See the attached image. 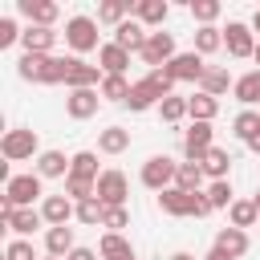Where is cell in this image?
<instances>
[{
  "instance_id": "6da1fadb",
  "label": "cell",
  "mask_w": 260,
  "mask_h": 260,
  "mask_svg": "<svg viewBox=\"0 0 260 260\" xmlns=\"http://www.w3.org/2000/svg\"><path fill=\"white\" fill-rule=\"evenodd\" d=\"M20 77L24 81H45V85L65 81V61H57L49 53H24L20 57Z\"/></svg>"
},
{
  "instance_id": "7a4b0ae2",
  "label": "cell",
  "mask_w": 260,
  "mask_h": 260,
  "mask_svg": "<svg viewBox=\"0 0 260 260\" xmlns=\"http://www.w3.org/2000/svg\"><path fill=\"white\" fill-rule=\"evenodd\" d=\"M175 175H179V167H175L167 154H154V158H146V167H142V183H146L150 191H167V183H175Z\"/></svg>"
},
{
  "instance_id": "3957f363",
  "label": "cell",
  "mask_w": 260,
  "mask_h": 260,
  "mask_svg": "<svg viewBox=\"0 0 260 260\" xmlns=\"http://www.w3.org/2000/svg\"><path fill=\"white\" fill-rule=\"evenodd\" d=\"M98 199H102V207H122L126 203V175L122 171H102L98 175Z\"/></svg>"
},
{
  "instance_id": "277c9868",
  "label": "cell",
  "mask_w": 260,
  "mask_h": 260,
  "mask_svg": "<svg viewBox=\"0 0 260 260\" xmlns=\"http://www.w3.org/2000/svg\"><path fill=\"white\" fill-rule=\"evenodd\" d=\"M158 207L171 211V215H195L199 211V191H179V187H167L158 195Z\"/></svg>"
},
{
  "instance_id": "5b68a950",
  "label": "cell",
  "mask_w": 260,
  "mask_h": 260,
  "mask_svg": "<svg viewBox=\"0 0 260 260\" xmlns=\"http://www.w3.org/2000/svg\"><path fill=\"white\" fill-rule=\"evenodd\" d=\"M65 41H69L77 53H85V49L98 45V24H93L89 16H73V20L65 24Z\"/></svg>"
},
{
  "instance_id": "8992f818",
  "label": "cell",
  "mask_w": 260,
  "mask_h": 260,
  "mask_svg": "<svg viewBox=\"0 0 260 260\" xmlns=\"http://www.w3.org/2000/svg\"><path fill=\"white\" fill-rule=\"evenodd\" d=\"M0 150H4V158H32V150H37V134L32 130H8L4 134V142H0Z\"/></svg>"
},
{
  "instance_id": "52a82bcc",
  "label": "cell",
  "mask_w": 260,
  "mask_h": 260,
  "mask_svg": "<svg viewBox=\"0 0 260 260\" xmlns=\"http://www.w3.org/2000/svg\"><path fill=\"white\" fill-rule=\"evenodd\" d=\"M4 195H8L16 207H28V203L41 195V175H16V179H8Z\"/></svg>"
},
{
  "instance_id": "ba28073f",
  "label": "cell",
  "mask_w": 260,
  "mask_h": 260,
  "mask_svg": "<svg viewBox=\"0 0 260 260\" xmlns=\"http://www.w3.org/2000/svg\"><path fill=\"white\" fill-rule=\"evenodd\" d=\"M223 45H228L232 57H252V53H256V45H252V28L240 24V20H232V24L223 28Z\"/></svg>"
},
{
  "instance_id": "9c48e42d",
  "label": "cell",
  "mask_w": 260,
  "mask_h": 260,
  "mask_svg": "<svg viewBox=\"0 0 260 260\" xmlns=\"http://www.w3.org/2000/svg\"><path fill=\"white\" fill-rule=\"evenodd\" d=\"M142 61L146 65H171L175 61V37L171 32H150V41H146V49H142Z\"/></svg>"
},
{
  "instance_id": "30bf717a",
  "label": "cell",
  "mask_w": 260,
  "mask_h": 260,
  "mask_svg": "<svg viewBox=\"0 0 260 260\" xmlns=\"http://www.w3.org/2000/svg\"><path fill=\"white\" fill-rule=\"evenodd\" d=\"M167 69H171V77H175V81H203V73H207V65H203V57H199V53H179Z\"/></svg>"
},
{
  "instance_id": "8fae6325",
  "label": "cell",
  "mask_w": 260,
  "mask_h": 260,
  "mask_svg": "<svg viewBox=\"0 0 260 260\" xmlns=\"http://www.w3.org/2000/svg\"><path fill=\"white\" fill-rule=\"evenodd\" d=\"M183 150L191 162H199L207 150H211V122H195L187 134H183Z\"/></svg>"
},
{
  "instance_id": "7c38bea8",
  "label": "cell",
  "mask_w": 260,
  "mask_h": 260,
  "mask_svg": "<svg viewBox=\"0 0 260 260\" xmlns=\"http://www.w3.org/2000/svg\"><path fill=\"white\" fill-rule=\"evenodd\" d=\"M65 85H73V89L98 85V65H85L81 57H65Z\"/></svg>"
},
{
  "instance_id": "4fadbf2b",
  "label": "cell",
  "mask_w": 260,
  "mask_h": 260,
  "mask_svg": "<svg viewBox=\"0 0 260 260\" xmlns=\"http://www.w3.org/2000/svg\"><path fill=\"white\" fill-rule=\"evenodd\" d=\"M146 41H150V37L142 32V24H138V20H122V24H118V32H114V45H122L126 53H130V49H134V53H142V49H146Z\"/></svg>"
},
{
  "instance_id": "5bb4252c",
  "label": "cell",
  "mask_w": 260,
  "mask_h": 260,
  "mask_svg": "<svg viewBox=\"0 0 260 260\" xmlns=\"http://www.w3.org/2000/svg\"><path fill=\"white\" fill-rule=\"evenodd\" d=\"M98 61H102L106 77H122V69L130 65V53H126L122 45H114V41H110V45H102V49H98Z\"/></svg>"
},
{
  "instance_id": "9a60e30c",
  "label": "cell",
  "mask_w": 260,
  "mask_h": 260,
  "mask_svg": "<svg viewBox=\"0 0 260 260\" xmlns=\"http://www.w3.org/2000/svg\"><path fill=\"white\" fill-rule=\"evenodd\" d=\"M20 12H24L32 24H41V28H49V24L57 20V4H49V0H20Z\"/></svg>"
},
{
  "instance_id": "2e32d148",
  "label": "cell",
  "mask_w": 260,
  "mask_h": 260,
  "mask_svg": "<svg viewBox=\"0 0 260 260\" xmlns=\"http://www.w3.org/2000/svg\"><path fill=\"white\" fill-rule=\"evenodd\" d=\"M98 98H102L98 89H73L69 102H65V106H69V118H89V114L98 110Z\"/></svg>"
},
{
  "instance_id": "e0dca14e",
  "label": "cell",
  "mask_w": 260,
  "mask_h": 260,
  "mask_svg": "<svg viewBox=\"0 0 260 260\" xmlns=\"http://www.w3.org/2000/svg\"><path fill=\"white\" fill-rule=\"evenodd\" d=\"M65 171H73V158H65L61 150H45V154L37 158V175H45V179H57V175H65Z\"/></svg>"
},
{
  "instance_id": "ac0fdd59",
  "label": "cell",
  "mask_w": 260,
  "mask_h": 260,
  "mask_svg": "<svg viewBox=\"0 0 260 260\" xmlns=\"http://www.w3.org/2000/svg\"><path fill=\"white\" fill-rule=\"evenodd\" d=\"M215 248H219L223 256H232V260H236V256H244V252H248V236H244L240 228H223V232L215 236Z\"/></svg>"
},
{
  "instance_id": "d6986e66",
  "label": "cell",
  "mask_w": 260,
  "mask_h": 260,
  "mask_svg": "<svg viewBox=\"0 0 260 260\" xmlns=\"http://www.w3.org/2000/svg\"><path fill=\"white\" fill-rule=\"evenodd\" d=\"M53 37H57V32H53V28H41V24H28V28L20 32V41H24L28 53H49V49H53Z\"/></svg>"
},
{
  "instance_id": "ffe728a7",
  "label": "cell",
  "mask_w": 260,
  "mask_h": 260,
  "mask_svg": "<svg viewBox=\"0 0 260 260\" xmlns=\"http://www.w3.org/2000/svg\"><path fill=\"white\" fill-rule=\"evenodd\" d=\"M41 215H45L53 228H65V219L73 215V203H69L65 195H49V199H45V207H41Z\"/></svg>"
},
{
  "instance_id": "44dd1931",
  "label": "cell",
  "mask_w": 260,
  "mask_h": 260,
  "mask_svg": "<svg viewBox=\"0 0 260 260\" xmlns=\"http://www.w3.org/2000/svg\"><path fill=\"white\" fill-rule=\"evenodd\" d=\"M215 110H219V102H215L211 93H195V98H187V114H191L195 122H211Z\"/></svg>"
},
{
  "instance_id": "7402d4cb",
  "label": "cell",
  "mask_w": 260,
  "mask_h": 260,
  "mask_svg": "<svg viewBox=\"0 0 260 260\" xmlns=\"http://www.w3.org/2000/svg\"><path fill=\"white\" fill-rule=\"evenodd\" d=\"M199 167H203V175H211V179L219 183V179L228 175V167H232V158H228V150H215V146H211V150H207V154L199 158Z\"/></svg>"
},
{
  "instance_id": "603a6c76",
  "label": "cell",
  "mask_w": 260,
  "mask_h": 260,
  "mask_svg": "<svg viewBox=\"0 0 260 260\" xmlns=\"http://www.w3.org/2000/svg\"><path fill=\"white\" fill-rule=\"evenodd\" d=\"M45 248H49V256H69L73 252V228H49Z\"/></svg>"
},
{
  "instance_id": "cb8c5ba5",
  "label": "cell",
  "mask_w": 260,
  "mask_h": 260,
  "mask_svg": "<svg viewBox=\"0 0 260 260\" xmlns=\"http://www.w3.org/2000/svg\"><path fill=\"white\" fill-rule=\"evenodd\" d=\"M134 16L142 24H162L167 20V0H138L134 4Z\"/></svg>"
},
{
  "instance_id": "d4e9b609",
  "label": "cell",
  "mask_w": 260,
  "mask_h": 260,
  "mask_svg": "<svg viewBox=\"0 0 260 260\" xmlns=\"http://www.w3.org/2000/svg\"><path fill=\"white\" fill-rule=\"evenodd\" d=\"M126 102H130V110H150L154 102H162V93H158L150 81H138V85L130 89V98H126Z\"/></svg>"
},
{
  "instance_id": "484cf974",
  "label": "cell",
  "mask_w": 260,
  "mask_h": 260,
  "mask_svg": "<svg viewBox=\"0 0 260 260\" xmlns=\"http://www.w3.org/2000/svg\"><path fill=\"white\" fill-rule=\"evenodd\" d=\"M98 146H102L106 154H122V150L130 146V130H122V126H110V130H102Z\"/></svg>"
},
{
  "instance_id": "4316f807",
  "label": "cell",
  "mask_w": 260,
  "mask_h": 260,
  "mask_svg": "<svg viewBox=\"0 0 260 260\" xmlns=\"http://www.w3.org/2000/svg\"><path fill=\"white\" fill-rule=\"evenodd\" d=\"M41 219H45V215H37L32 207H16L12 215H4V223H8L12 232H20V236H28V232H32V228H37Z\"/></svg>"
},
{
  "instance_id": "83f0119b",
  "label": "cell",
  "mask_w": 260,
  "mask_h": 260,
  "mask_svg": "<svg viewBox=\"0 0 260 260\" xmlns=\"http://www.w3.org/2000/svg\"><path fill=\"white\" fill-rule=\"evenodd\" d=\"M102 256L106 260H134V252H130V244L118 236V232H110V236H102Z\"/></svg>"
},
{
  "instance_id": "f1b7e54d",
  "label": "cell",
  "mask_w": 260,
  "mask_h": 260,
  "mask_svg": "<svg viewBox=\"0 0 260 260\" xmlns=\"http://www.w3.org/2000/svg\"><path fill=\"white\" fill-rule=\"evenodd\" d=\"M236 98H240L244 106L260 102V69H252V73H244V77L236 81Z\"/></svg>"
},
{
  "instance_id": "f546056e",
  "label": "cell",
  "mask_w": 260,
  "mask_h": 260,
  "mask_svg": "<svg viewBox=\"0 0 260 260\" xmlns=\"http://www.w3.org/2000/svg\"><path fill=\"white\" fill-rule=\"evenodd\" d=\"M130 89H134V85H126V77H102V89H98V93H102L106 102H126Z\"/></svg>"
},
{
  "instance_id": "4dcf8cb0",
  "label": "cell",
  "mask_w": 260,
  "mask_h": 260,
  "mask_svg": "<svg viewBox=\"0 0 260 260\" xmlns=\"http://www.w3.org/2000/svg\"><path fill=\"white\" fill-rule=\"evenodd\" d=\"M175 183H179V191H199V183H203V167H199V162H183L179 175H175Z\"/></svg>"
},
{
  "instance_id": "1f68e13d",
  "label": "cell",
  "mask_w": 260,
  "mask_h": 260,
  "mask_svg": "<svg viewBox=\"0 0 260 260\" xmlns=\"http://www.w3.org/2000/svg\"><path fill=\"white\" fill-rule=\"evenodd\" d=\"M228 85H232L228 69H207V73H203V93L219 98V93H228Z\"/></svg>"
},
{
  "instance_id": "d6a6232c",
  "label": "cell",
  "mask_w": 260,
  "mask_h": 260,
  "mask_svg": "<svg viewBox=\"0 0 260 260\" xmlns=\"http://www.w3.org/2000/svg\"><path fill=\"white\" fill-rule=\"evenodd\" d=\"M65 191H69V199L85 203V199H93V195H98V183H93V179H77V175H69Z\"/></svg>"
},
{
  "instance_id": "836d02e7",
  "label": "cell",
  "mask_w": 260,
  "mask_h": 260,
  "mask_svg": "<svg viewBox=\"0 0 260 260\" xmlns=\"http://www.w3.org/2000/svg\"><path fill=\"white\" fill-rule=\"evenodd\" d=\"M256 215H260V211H256V203H248V199L232 203V228H240V232H244V228H252V223H256Z\"/></svg>"
},
{
  "instance_id": "e575fe53",
  "label": "cell",
  "mask_w": 260,
  "mask_h": 260,
  "mask_svg": "<svg viewBox=\"0 0 260 260\" xmlns=\"http://www.w3.org/2000/svg\"><path fill=\"white\" fill-rule=\"evenodd\" d=\"M223 45V37H219V28H211V24H203L199 32H195V53H215Z\"/></svg>"
},
{
  "instance_id": "d590c367",
  "label": "cell",
  "mask_w": 260,
  "mask_h": 260,
  "mask_svg": "<svg viewBox=\"0 0 260 260\" xmlns=\"http://www.w3.org/2000/svg\"><path fill=\"white\" fill-rule=\"evenodd\" d=\"M77 219H81V223H102V219H106V207H102V199L93 195V199L77 203Z\"/></svg>"
},
{
  "instance_id": "8d00e7d4",
  "label": "cell",
  "mask_w": 260,
  "mask_h": 260,
  "mask_svg": "<svg viewBox=\"0 0 260 260\" xmlns=\"http://www.w3.org/2000/svg\"><path fill=\"white\" fill-rule=\"evenodd\" d=\"M158 114H162L167 122H179V118L187 114V98H175V93L162 98V102H158Z\"/></svg>"
},
{
  "instance_id": "74e56055",
  "label": "cell",
  "mask_w": 260,
  "mask_h": 260,
  "mask_svg": "<svg viewBox=\"0 0 260 260\" xmlns=\"http://www.w3.org/2000/svg\"><path fill=\"white\" fill-rule=\"evenodd\" d=\"M69 175H77V179H93V175H98V158H93L89 150L73 154V171H69Z\"/></svg>"
},
{
  "instance_id": "f35d334b",
  "label": "cell",
  "mask_w": 260,
  "mask_h": 260,
  "mask_svg": "<svg viewBox=\"0 0 260 260\" xmlns=\"http://www.w3.org/2000/svg\"><path fill=\"white\" fill-rule=\"evenodd\" d=\"M232 126H236V134H240V138L248 142L252 134H260V114H252V110H244V114H240V118H236Z\"/></svg>"
},
{
  "instance_id": "ab89813d",
  "label": "cell",
  "mask_w": 260,
  "mask_h": 260,
  "mask_svg": "<svg viewBox=\"0 0 260 260\" xmlns=\"http://www.w3.org/2000/svg\"><path fill=\"white\" fill-rule=\"evenodd\" d=\"M207 203H211V207H232V187H228V179H219V183L207 187Z\"/></svg>"
},
{
  "instance_id": "60d3db41",
  "label": "cell",
  "mask_w": 260,
  "mask_h": 260,
  "mask_svg": "<svg viewBox=\"0 0 260 260\" xmlns=\"http://www.w3.org/2000/svg\"><path fill=\"white\" fill-rule=\"evenodd\" d=\"M122 16H126V4L122 0H106L98 8V20H106V24H122Z\"/></svg>"
},
{
  "instance_id": "b9f144b4",
  "label": "cell",
  "mask_w": 260,
  "mask_h": 260,
  "mask_svg": "<svg viewBox=\"0 0 260 260\" xmlns=\"http://www.w3.org/2000/svg\"><path fill=\"white\" fill-rule=\"evenodd\" d=\"M191 16L207 24V20H215V16H219V4H215V0H191Z\"/></svg>"
},
{
  "instance_id": "7bdbcfd3",
  "label": "cell",
  "mask_w": 260,
  "mask_h": 260,
  "mask_svg": "<svg viewBox=\"0 0 260 260\" xmlns=\"http://www.w3.org/2000/svg\"><path fill=\"white\" fill-rule=\"evenodd\" d=\"M146 81H150V85H154L162 98H171V85H175V77H171V69H167V65H162V69H150V77H146Z\"/></svg>"
},
{
  "instance_id": "ee69618b",
  "label": "cell",
  "mask_w": 260,
  "mask_h": 260,
  "mask_svg": "<svg viewBox=\"0 0 260 260\" xmlns=\"http://www.w3.org/2000/svg\"><path fill=\"white\" fill-rule=\"evenodd\" d=\"M8 260H32V244L12 240V244H8Z\"/></svg>"
},
{
  "instance_id": "f6af8a7d",
  "label": "cell",
  "mask_w": 260,
  "mask_h": 260,
  "mask_svg": "<svg viewBox=\"0 0 260 260\" xmlns=\"http://www.w3.org/2000/svg\"><path fill=\"white\" fill-rule=\"evenodd\" d=\"M106 228H126V207H106Z\"/></svg>"
},
{
  "instance_id": "bcb514c9",
  "label": "cell",
  "mask_w": 260,
  "mask_h": 260,
  "mask_svg": "<svg viewBox=\"0 0 260 260\" xmlns=\"http://www.w3.org/2000/svg\"><path fill=\"white\" fill-rule=\"evenodd\" d=\"M16 37H20V32H16V24H12V20H0V49H8Z\"/></svg>"
},
{
  "instance_id": "7dc6e473",
  "label": "cell",
  "mask_w": 260,
  "mask_h": 260,
  "mask_svg": "<svg viewBox=\"0 0 260 260\" xmlns=\"http://www.w3.org/2000/svg\"><path fill=\"white\" fill-rule=\"evenodd\" d=\"M65 260H93V252H89V248H73Z\"/></svg>"
},
{
  "instance_id": "c3c4849f",
  "label": "cell",
  "mask_w": 260,
  "mask_h": 260,
  "mask_svg": "<svg viewBox=\"0 0 260 260\" xmlns=\"http://www.w3.org/2000/svg\"><path fill=\"white\" fill-rule=\"evenodd\" d=\"M203 260H232V256H223V252H219V248H211V252H207V256H203Z\"/></svg>"
},
{
  "instance_id": "681fc988",
  "label": "cell",
  "mask_w": 260,
  "mask_h": 260,
  "mask_svg": "<svg viewBox=\"0 0 260 260\" xmlns=\"http://www.w3.org/2000/svg\"><path fill=\"white\" fill-rule=\"evenodd\" d=\"M248 146H252V150L260 154V134H252V138H248Z\"/></svg>"
},
{
  "instance_id": "f907efd6",
  "label": "cell",
  "mask_w": 260,
  "mask_h": 260,
  "mask_svg": "<svg viewBox=\"0 0 260 260\" xmlns=\"http://www.w3.org/2000/svg\"><path fill=\"white\" fill-rule=\"evenodd\" d=\"M171 260H195V256H187V252H175V256H171Z\"/></svg>"
},
{
  "instance_id": "816d5d0a",
  "label": "cell",
  "mask_w": 260,
  "mask_h": 260,
  "mask_svg": "<svg viewBox=\"0 0 260 260\" xmlns=\"http://www.w3.org/2000/svg\"><path fill=\"white\" fill-rule=\"evenodd\" d=\"M252 24H256V32H260V8H256V20H252Z\"/></svg>"
},
{
  "instance_id": "f5cc1de1",
  "label": "cell",
  "mask_w": 260,
  "mask_h": 260,
  "mask_svg": "<svg viewBox=\"0 0 260 260\" xmlns=\"http://www.w3.org/2000/svg\"><path fill=\"white\" fill-rule=\"evenodd\" d=\"M252 57H256V65H260V45H256V53H252Z\"/></svg>"
},
{
  "instance_id": "db71d44e",
  "label": "cell",
  "mask_w": 260,
  "mask_h": 260,
  "mask_svg": "<svg viewBox=\"0 0 260 260\" xmlns=\"http://www.w3.org/2000/svg\"><path fill=\"white\" fill-rule=\"evenodd\" d=\"M252 203H256V211H260V195H256V199H252Z\"/></svg>"
},
{
  "instance_id": "11a10c76",
  "label": "cell",
  "mask_w": 260,
  "mask_h": 260,
  "mask_svg": "<svg viewBox=\"0 0 260 260\" xmlns=\"http://www.w3.org/2000/svg\"><path fill=\"white\" fill-rule=\"evenodd\" d=\"M49 260H57V256H49Z\"/></svg>"
}]
</instances>
